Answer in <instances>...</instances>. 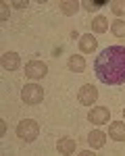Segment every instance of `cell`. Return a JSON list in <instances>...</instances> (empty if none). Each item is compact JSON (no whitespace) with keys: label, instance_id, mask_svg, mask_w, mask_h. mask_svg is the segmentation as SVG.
<instances>
[{"label":"cell","instance_id":"30bf717a","mask_svg":"<svg viewBox=\"0 0 125 156\" xmlns=\"http://www.w3.org/2000/svg\"><path fill=\"white\" fill-rule=\"evenodd\" d=\"M75 140H71V137H61L59 140V144H56V150L61 152V154H73L75 152Z\"/></svg>","mask_w":125,"mask_h":156},{"label":"cell","instance_id":"e0dca14e","mask_svg":"<svg viewBox=\"0 0 125 156\" xmlns=\"http://www.w3.org/2000/svg\"><path fill=\"white\" fill-rule=\"evenodd\" d=\"M111 6H112V12H115V15H123L125 4H121V2H112Z\"/></svg>","mask_w":125,"mask_h":156},{"label":"cell","instance_id":"277c9868","mask_svg":"<svg viewBox=\"0 0 125 156\" xmlns=\"http://www.w3.org/2000/svg\"><path fill=\"white\" fill-rule=\"evenodd\" d=\"M77 100H79V104H84V106H92V104L98 100V90L92 83L81 85L79 92H77Z\"/></svg>","mask_w":125,"mask_h":156},{"label":"cell","instance_id":"5b68a950","mask_svg":"<svg viewBox=\"0 0 125 156\" xmlns=\"http://www.w3.org/2000/svg\"><path fill=\"white\" fill-rule=\"evenodd\" d=\"M46 73H48L46 62H40V60H31V62H27V67H25L27 79H42V77H46Z\"/></svg>","mask_w":125,"mask_h":156},{"label":"cell","instance_id":"ffe728a7","mask_svg":"<svg viewBox=\"0 0 125 156\" xmlns=\"http://www.w3.org/2000/svg\"><path fill=\"white\" fill-rule=\"evenodd\" d=\"M6 133V121H0V135Z\"/></svg>","mask_w":125,"mask_h":156},{"label":"cell","instance_id":"6da1fadb","mask_svg":"<svg viewBox=\"0 0 125 156\" xmlns=\"http://www.w3.org/2000/svg\"><path fill=\"white\" fill-rule=\"evenodd\" d=\"M94 73L106 85L125 83V46H109L96 56Z\"/></svg>","mask_w":125,"mask_h":156},{"label":"cell","instance_id":"2e32d148","mask_svg":"<svg viewBox=\"0 0 125 156\" xmlns=\"http://www.w3.org/2000/svg\"><path fill=\"white\" fill-rule=\"evenodd\" d=\"M111 29H112V34H115L117 37H123L125 36V23H123V21H119V19H117V21H112Z\"/></svg>","mask_w":125,"mask_h":156},{"label":"cell","instance_id":"4fadbf2b","mask_svg":"<svg viewBox=\"0 0 125 156\" xmlns=\"http://www.w3.org/2000/svg\"><path fill=\"white\" fill-rule=\"evenodd\" d=\"M69 69L75 73H81L84 69H86V60H84V56H71L69 58Z\"/></svg>","mask_w":125,"mask_h":156},{"label":"cell","instance_id":"d6986e66","mask_svg":"<svg viewBox=\"0 0 125 156\" xmlns=\"http://www.w3.org/2000/svg\"><path fill=\"white\" fill-rule=\"evenodd\" d=\"M12 6H15V9H25V6H27V2H21V0H17V2H12Z\"/></svg>","mask_w":125,"mask_h":156},{"label":"cell","instance_id":"ba28073f","mask_svg":"<svg viewBox=\"0 0 125 156\" xmlns=\"http://www.w3.org/2000/svg\"><path fill=\"white\" fill-rule=\"evenodd\" d=\"M109 135H111V140H115V142H123L125 140V123L123 121H115V123H111Z\"/></svg>","mask_w":125,"mask_h":156},{"label":"cell","instance_id":"8fae6325","mask_svg":"<svg viewBox=\"0 0 125 156\" xmlns=\"http://www.w3.org/2000/svg\"><path fill=\"white\" fill-rule=\"evenodd\" d=\"M96 46H98V44H96V37L92 36V34H86V36L79 37V50H81V52H92Z\"/></svg>","mask_w":125,"mask_h":156},{"label":"cell","instance_id":"52a82bcc","mask_svg":"<svg viewBox=\"0 0 125 156\" xmlns=\"http://www.w3.org/2000/svg\"><path fill=\"white\" fill-rule=\"evenodd\" d=\"M2 67H4L6 71H17V69L21 67L19 54H17V52H6V54H2Z\"/></svg>","mask_w":125,"mask_h":156},{"label":"cell","instance_id":"44dd1931","mask_svg":"<svg viewBox=\"0 0 125 156\" xmlns=\"http://www.w3.org/2000/svg\"><path fill=\"white\" fill-rule=\"evenodd\" d=\"M123 117H125V108H123Z\"/></svg>","mask_w":125,"mask_h":156},{"label":"cell","instance_id":"3957f363","mask_svg":"<svg viewBox=\"0 0 125 156\" xmlns=\"http://www.w3.org/2000/svg\"><path fill=\"white\" fill-rule=\"evenodd\" d=\"M42 98H44V90H42V85H38V83H27L21 90V100L25 104H29V106L40 104Z\"/></svg>","mask_w":125,"mask_h":156},{"label":"cell","instance_id":"7c38bea8","mask_svg":"<svg viewBox=\"0 0 125 156\" xmlns=\"http://www.w3.org/2000/svg\"><path fill=\"white\" fill-rule=\"evenodd\" d=\"M92 29H94L96 34H104V31L109 29V21H106V17H102V15L94 17V21H92Z\"/></svg>","mask_w":125,"mask_h":156},{"label":"cell","instance_id":"9c48e42d","mask_svg":"<svg viewBox=\"0 0 125 156\" xmlns=\"http://www.w3.org/2000/svg\"><path fill=\"white\" fill-rule=\"evenodd\" d=\"M88 144L92 146V148H102V146L106 144V133L104 131H100V129H94V131L88 135Z\"/></svg>","mask_w":125,"mask_h":156},{"label":"cell","instance_id":"5bb4252c","mask_svg":"<svg viewBox=\"0 0 125 156\" xmlns=\"http://www.w3.org/2000/svg\"><path fill=\"white\" fill-rule=\"evenodd\" d=\"M81 4H84L86 11H100V9L106 6V0H84Z\"/></svg>","mask_w":125,"mask_h":156},{"label":"cell","instance_id":"9a60e30c","mask_svg":"<svg viewBox=\"0 0 125 156\" xmlns=\"http://www.w3.org/2000/svg\"><path fill=\"white\" fill-rule=\"evenodd\" d=\"M59 9H61V12H65V15H75L77 9H79V4H77V2H67V0H62V2H59Z\"/></svg>","mask_w":125,"mask_h":156},{"label":"cell","instance_id":"ac0fdd59","mask_svg":"<svg viewBox=\"0 0 125 156\" xmlns=\"http://www.w3.org/2000/svg\"><path fill=\"white\" fill-rule=\"evenodd\" d=\"M0 6H2V21H6V19H9V4H6V2H2Z\"/></svg>","mask_w":125,"mask_h":156},{"label":"cell","instance_id":"8992f818","mask_svg":"<svg viewBox=\"0 0 125 156\" xmlns=\"http://www.w3.org/2000/svg\"><path fill=\"white\" fill-rule=\"evenodd\" d=\"M109 117H111V112H109V108H104V106L92 108V112L88 115L90 123H94V125H104V123H109Z\"/></svg>","mask_w":125,"mask_h":156},{"label":"cell","instance_id":"7a4b0ae2","mask_svg":"<svg viewBox=\"0 0 125 156\" xmlns=\"http://www.w3.org/2000/svg\"><path fill=\"white\" fill-rule=\"evenodd\" d=\"M17 135L23 140V142H34L38 135H40V125L34 119H25L17 125Z\"/></svg>","mask_w":125,"mask_h":156}]
</instances>
